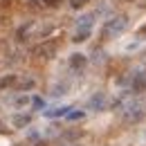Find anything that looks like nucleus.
I'll use <instances>...</instances> for the list:
<instances>
[{
  "label": "nucleus",
  "instance_id": "1",
  "mask_svg": "<svg viewBox=\"0 0 146 146\" xmlns=\"http://www.w3.org/2000/svg\"><path fill=\"white\" fill-rule=\"evenodd\" d=\"M121 119L126 121V124H137L142 117H144V104L139 101V99H133V97H128L126 101L121 104Z\"/></svg>",
  "mask_w": 146,
  "mask_h": 146
},
{
  "label": "nucleus",
  "instance_id": "2",
  "mask_svg": "<svg viewBox=\"0 0 146 146\" xmlns=\"http://www.w3.org/2000/svg\"><path fill=\"white\" fill-rule=\"evenodd\" d=\"M126 27H128V18L126 16H112L110 20L104 23V27H101V38H106V40L117 38Z\"/></svg>",
  "mask_w": 146,
  "mask_h": 146
},
{
  "label": "nucleus",
  "instance_id": "3",
  "mask_svg": "<svg viewBox=\"0 0 146 146\" xmlns=\"http://www.w3.org/2000/svg\"><path fill=\"white\" fill-rule=\"evenodd\" d=\"M56 40H45V43H40L36 47H32V54L36 56V58H52L56 54Z\"/></svg>",
  "mask_w": 146,
  "mask_h": 146
},
{
  "label": "nucleus",
  "instance_id": "4",
  "mask_svg": "<svg viewBox=\"0 0 146 146\" xmlns=\"http://www.w3.org/2000/svg\"><path fill=\"white\" fill-rule=\"evenodd\" d=\"M86 63H88V58H86V54H81V52H76V54L70 56V68H72V70H83Z\"/></svg>",
  "mask_w": 146,
  "mask_h": 146
},
{
  "label": "nucleus",
  "instance_id": "5",
  "mask_svg": "<svg viewBox=\"0 0 146 146\" xmlns=\"http://www.w3.org/2000/svg\"><path fill=\"white\" fill-rule=\"evenodd\" d=\"M88 106H90V110H104L106 108V94H104V92H97V94L90 99Z\"/></svg>",
  "mask_w": 146,
  "mask_h": 146
},
{
  "label": "nucleus",
  "instance_id": "6",
  "mask_svg": "<svg viewBox=\"0 0 146 146\" xmlns=\"http://www.w3.org/2000/svg\"><path fill=\"white\" fill-rule=\"evenodd\" d=\"M36 83H34V79L32 76H20V79H16V86L14 88H18V90H32Z\"/></svg>",
  "mask_w": 146,
  "mask_h": 146
},
{
  "label": "nucleus",
  "instance_id": "7",
  "mask_svg": "<svg viewBox=\"0 0 146 146\" xmlns=\"http://www.w3.org/2000/svg\"><path fill=\"white\" fill-rule=\"evenodd\" d=\"M133 90L135 92L146 90V74H137V76L133 79Z\"/></svg>",
  "mask_w": 146,
  "mask_h": 146
},
{
  "label": "nucleus",
  "instance_id": "8",
  "mask_svg": "<svg viewBox=\"0 0 146 146\" xmlns=\"http://www.w3.org/2000/svg\"><path fill=\"white\" fill-rule=\"evenodd\" d=\"M92 14H86V16H81V18L76 20V25H79V29H90L92 27Z\"/></svg>",
  "mask_w": 146,
  "mask_h": 146
},
{
  "label": "nucleus",
  "instance_id": "9",
  "mask_svg": "<svg viewBox=\"0 0 146 146\" xmlns=\"http://www.w3.org/2000/svg\"><path fill=\"white\" fill-rule=\"evenodd\" d=\"M70 106H63V108H56V110H47V112H45V115H47V117H63V115H70Z\"/></svg>",
  "mask_w": 146,
  "mask_h": 146
},
{
  "label": "nucleus",
  "instance_id": "10",
  "mask_svg": "<svg viewBox=\"0 0 146 146\" xmlns=\"http://www.w3.org/2000/svg\"><path fill=\"white\" fill-rule=\"evenodd\" d=\"M11 124H14L16 128L27 126V124H29V115H18V117H14V119H11Z\"/></svg>",
  "mask_w": 146,
  "mask_h": 146
},
{
  "label": "nucleus",
  "instance_id": "11",
  "mask_svg": "<svg viewBox=\"0 0 146 146\" xmlns=\"http://www.w3.org/2000/svg\"><path fill=\"white\" fill-rule=\"evenodd\" d=\"M88 36H90V29H76V34H74V43H83V40H88Z\"/></svg>",
  "mask_w": 146,
  "mask_h": 146
},
{
  "label": "nucleus",
  "instance_id": "12",
  "mask_svg": "<svg viewBox=\"0 0 146 146\" xmlns=\"http://www.w3.org/2000/svg\"><path fill=\"white\" fill-rule=\"evenodd\" d=\"M14 86H16V76H14V74L0 79V88H14Z\"/></svg>",
  "mask_w": 146,
  "mask_h": 146
},
{
  "label": "nucleus",
  "instance_id": "13",
  "mask_svg": "<svg viewBox=\"0 0 146 146\" xmlns=\"http://www.w3.org/2000/svg\"><path fill=\"white\" fill-rule=\"evenodd\" d=\"M88 5V0H70V7L72 9H81V7H86Z\"/></svg>",
  "mask_w": 146,
  "mask_h": 146
},
{
  "label": "nucleus",
  "instance_id": "14",
  "mask_svg": "<svg viewBox=\"0 0 146 146\" xmlns=\"http://www.w3.org/2000/svg\"><path fill=\"white\" fill-rule=\"evenodd\" d=\"M58 2H61V0H43V5H45V7H52V9L58 7Z\"/></svg>",
  "mask_w": 146,
  "mask_h": 146
},
{
  "label": "nucleus",
  "instance_id": "15",
  "mask_svg": "<svg viewBox=\"0 0 146 146\" xmlns=\"http://www.w3.org/2000/svg\"><path fill=\"white\" fill-rule=\"evenodd\" d=\"M81 117H83V110H79V112H70V115H68V119H81Z\"/></svg>",
  "mask_w": 146,
  "mask_h": 146
},
{
  "label": "nucleus",
  "instance_id": "16",
  "mask_svg": "<svg viewBox=\"0 0 146 146\" xmlns=\"http://www.w3.org/2000/svg\"><path fill=\"white\" fill-rule=\"evenodd\" d=\"M27 104H29L27 97H18V99H16V106H27Z\"/></svg>",
  "mask_w": 146,
  "mask_h": 146
},
{
  "label": "nucleus",
  "instance_id": "17",
  "mask_svg": "<svg viewBox=\"0 0 146 146\" xmlns=\"http://www.w3.org/2000/svg\"><path fill=\"white\" fill-rule=\"evenodd\" d=\"M43 106V99H34V108H40Z\"/></svg>",
  "mask_w": 146,
  "mask_h": 146
},
{
  "label": "nucleus",
  "instance_id": "18",
  "mask_svg": "<svg viewBox=\"0 0 146 146\" xmlns=\"http://www.w3.org/2000/svg\"><path fill=\"white\" fill-rule=\"evenodd\" d=\"M139 34H142V36H144V34H146V25H144V27H142V29H139Z\"/></svg>",
  "mask_w": 146,
  "mask_h": 146
},
{
  "label": "nucleus",
  "instance_id": "19",
  "mask_svg": "<svg viewBox=\"0 0 146 146\" xmlns=\"http://www.w3.org/2000/svg\"><path fill=\"white\" fill-rule=\"evenodd\" d=\"M68 146H79V144H68Z\"/></svg>",
  "mask_w": 146,
  "mask_h": 146
}]
</instances>
